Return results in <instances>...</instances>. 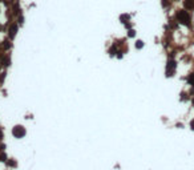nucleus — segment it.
Here are the masks:
<instances>
[{
	"label": "nucleus",
	"instance_id": "obj_1",
	"mask_svg": "<svg viewBox=\"0 0 194 170\" xmlns=\"http://www.w3.org/2000/svg\"><path fill=\"white\" fill-rule=\"evenodd\" d=\"M178 20L181 21L182 24H189V21H190V17H189V13L185 12V11H181L178 13Z\"/></svg>",
	"mask_w": 194,
	"mask_h": 170
},
{
	"label": "nucleus",
	"instance_id": "obj_2",
	"mask_svg": "<svg viewBox=\"0 0 194 170\" xmlns=\"http://www.w3.org/2000/svg\"><path fill=\"white\" fill-rule=\"evenodd\" d=\"M24 134H25V130H24L23 126H16L15 129H13V136L15 137H19L20 138V137H23Z\"/></svg>",
	"mask_w": 194,
	"mask_h": 170
},
{
	"label": "nucleus",
	"instance_id": "obj_3",
	"mask_svg": "<svg viewBox=\"0 0 194 170\" xmlns=\"http://www.w3.org/2000/svg\"><path fill=\"white\" fill-rule=\"evenodd\" d=\"M176 68V62L174 61H170L169 62V69H167V73H171V71H173Z\"/></svg>",
	"mask_w": 194,
	"mask_h": 170
},
{
	"label": "nucleus",
	"instance_id": "obj_4",
	"mask_svg": "<svg viewBox=\"0 0 194 170\" xmlns=\"http://www.w3.org/2000/svg\"><path fill=\"white\" fill-rule=\"evenodd\" d=\"M189 82H190V84L193 85V87H194V73H193V75L189 77Z\"/></svg>",
	"mask_w": 194,
	"mask_h": 170
},
{
	"label": "nucleus",
	"instance_id": "obj_5",
	"mask_svg": "<svg viewBox=\"0 0 194 170\" xmlns=\"http://www.w3.org/2000/svg\"><path fill=\"white\" fill-rule=\"evenodd\" d=\"M185 6H186V8H193V3L191 2H186Z\"/></svg>",
	"mask_w": 194,
	"mask_h": 170
},
{
	"label": "nucleus",
	"instance_id": "obj_6",
	"mask_svg": "<svg viewBox=\"0 0 194 170\" xmlns=\"http://www.w3.org/2000/svg\"><path fill=\"white\" fill-rule=\"evenodd\" d=\"M8 165H11V166H15V165H16V163H15V162H13V161H11V162H8Z\"/></svg>",
	"mask_w": 194,
	"mask_h": 170
},
{
	"label": "nucleus",
	"instance_id": "obj_7",
	"mask_svg": "<svg viewBox=\"0 0 194 170\" xmlns=\"http://www.w3.org/2000/svg\"><path fill=\"white\" fill-rule=\"evenodd\" d=\"M191 129H194V121H191Z\"/></svg>",
	"mask_w": 194,
	"mask_h": 170
}]
</instances>
